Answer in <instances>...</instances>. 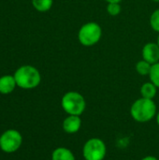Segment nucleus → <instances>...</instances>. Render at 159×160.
I'll use <instances>...</instances> for the list:
<instances>
[{
	"label": "nucleus",
	"instance_id": "8",
	"mask_svg": "<svg viewBox=\"0 0 159 160\" xmlns=\"http://www.w3.org/2000/svg\"><path fill=\"white\" fill-rule=\"evenodd\" d=\"M63 130L67 134H75L82 128V118L78 115H67L62 124Z\"/></svg>",
	"mask_w": 159,
	"mask_h": 160
},
{
	"label": "nucleus",
	"instance_id": "2",
	"mask_svg": "<svg viewBox=\"0 0 159 160\" xmlns=\"http://www.w3.org/2000/svg\"><path fill=\"white\" fill-rule=\"evenodd\" d=\"M157 113V107L154 99L140 98L136 99L130 107V115L138 123H147Z\"/></svg>",
	"mask_w": 159,
	"mask_h": 160
},
{
	"label": "nucleus",
	"instance_id": "10",
	"mask_svg": "<svg viewBox=\"0 0 159 160\" xmlns=\"http://www.w3.org/2000/svg\"><path fill=\"white\" fill-rule=\"evenodd\" d=\"M52 160H76L73 152L67 147H57L52 153Z\"/></svg>",
	"mask_w": 159,
	"mask_h": 160
},
{
	"label": "nucleus",
	"instance_id": "9",
	"mask_svg": "<svg viewBox=\"0 0 159 160\" xmlns=\"http://www.w3.org/2000/svg\"><path fill=\"white\" fill-rule=\"evenodd\" d=\"M16 87L17 83L13 75L7 74L0 77V94L9 95L15 90Z\"/></svg>",
	"mask_w": 159,
	"mask_h": 160
},
{
	"label": "nucleus",
	"instance_id": "18",
	"mask_svg": "<svg viewBox=\"0 0 159 160\" xmlns=\"http://www.w3.org/2000/svg\"><path fill=\"white\" fill-rule=\"evenodd\" d=\"M107 3H121L122 0H104Z\"/></svg>",
	"mask_w": 159,
	"mask_h": 160
},
{
	"label": "nucleus",
	"instance_id": "12",
	"mask_svg": "<svg viewBox=\"0 0 159 160\" xmlns=\"http://www.w3.org/2000/svg\"><path fill=\"white\" fill-rule=\"evenodd\" d=\"M33 8L38 12H47L49 11L52 5L53 0H31Z\"/></svg>",
	"mask_w": 159,
	"mask_h": 160
},
{
	"label": "nucleus",
	"instance_id": "14",
	"mask_svg": "<svg viewBox=\"0 0 159 160\" xmlns=\"http://www.w3.org/2000/svg\"><path fill=\"white\" fill-rule=\"evenodd\" d=\"M150 82H152L159 89V62L152 65L151 71L149 73Z\"/></svg>",
	"mask_w": 159,
	"mask_h": 160
},
{
	"label": "nucleus",
	"instance_id": "7",
	"mask_svg": "<svg viewBox=\"0 0 159 160\" xmlns=\"http://www.w3.org/2000/svg\"><path fill=\"white\" fill-rule=\"evenodd\" d=\"M142 59L149 62L151 65L159 62V45L157 42L146 43L142 51Z\"/></svg>",
	"mask_w": 159,
	"mask_h": 160
},
{
	"label": "nucleus",
	"instance_id": "11",
	"mask_svg": "<svg viewBox=\"0 0 159 160\" xmlns=\"http://www.w3.org/2000/svg\"><path fill=\"white\" fill-rule=\"evenodd\" d=\"M157 89L158 88L152 82H145L141 86V89H140L141 97L144 98H148V99H154L155 97L157 96Z\"/></svg>",
	"mask_w": 159,
	"mask_h": 160
},
{
	"label": "nucleus",
	"instance_id": "1",
	"mask_svg": "<svg viewBox=\"0 0 159 160\" xmlns=\"http://www.w3.org/2000/svg\"><path fill=\"white\" fill-rule=\"evenodd\" d=\"M17 87L23 90L37 88L41 82V74L39 70L32 65H22L19 67L13 74Z\"/></svg>",
	"mask_w": 159,
	"mask_h": 160
},
{
	"label": "nucleus",
	"instance_id": "3",
	"mask_svg": "<svg viewBox=\"0 0 159 160\" xmlns=\"http://www.w3.org/2000/svg\"><path fill=\"white\" fill-rule=\"evenodd\" d=\"M61 107L67 115L81 116L86 109V101L81 93L68 91L61 98Z\"/></svg>",
	"mask_w": 159,
	"mask_h": 160
},
{
	"label": "nucleus",
	"instance_id": "13",
	"mask_svg": "<svg viewBox=\"0 0 159 160\" xmlns=\"http://www.w3.org/2000/svg\"><path fill=\"white\" fill-rule=\"evenodd\" d=\"M151 68H152V65L149 62H147V61H145L143 59L137 62V64L135 66L136 71L141 76H149V73L151 71Z\"/></svg>",
	"mask_w": 159,
	"mask_h": 160
},
{
	"label": "nucleus",
	"instance_id": "16",
	"mask_svg": "<svg viewBox=\"0 0 159 160\" xmlns=\"http://www.w3.org/2000/svg\"><path fill=\"white\" fill-rule=\"evenodd\" d=\"M150 26L155 31L159 33V8L156 9L150 17Z\"/></svg>",
	"mask_w": 159,
	"mask_h": 160
},
{
	"label": "nucleus",
	"instance_id": "17",
	"mask_svg": "<svg viewBox=\"0 0 159 160\" xmlns=\"http://www.w3.org/2000/svg\"><path fill=\"white\" fill-rule=\"evenodd\" d=\"M142 160H159L157 158L154 157V156H147L145 158H143Z\"/></svg>",
	"mask_w": 159,
	"mask_h": 160
},
{
	"label": "nucleus",
	"instance_id": "4",
	"mask_svg": "<svg viewBox=\"0 0 159 160\" xmlns=\"http://www.w3.org/2000/svg\"><path fill=\"white\" fill-rule=\"evenodd\" d=\"M102 38V28L96 22H88L81 26L78 32L79 42L84 47H92Z\"/></svg>",
	"mask_w": 159,
	"mask_h": 160
},
{
	"label": "nucleus",
	"instance_id": "5",
	"mask_svg": "<svg viewBox=\"0 0 159 160\" xmlns=\"http://www.w3.org/2000/svg\"><path fill=\"white\" fill-rule=\"evenodd\" d=\"M107 155V146L103 140L91 138L85 142L82 147L84 160H103Z\"/></svg>",
	"mask_w": 159,
	"mask_h": 160
},
{
	"label": "nucleus",
	"instance_id": "19",
	"mask_svg": "<svg viewBox=\"0 0 159 160\" xmlns=\"http://www.w3.org/2000/svg\"><path fill=\"white\" fill-rule=\"evenodd\" d=\"M156 120H157V126L159 127V111L157 112V115H156Z\"/></svg>",
	"mask_w": 159,
	"mask_h": 160
},
{
	"label": "nucleus",
	"instance_id": "6",
	"mask_svg": "<svg viewBox=\"0 0 159 160\" xmlns=\"http://www.w3.org/2000/svg\"><path fill=\"white\" fill-rule=\"evenodd\" d=\"M22 143V136L17 129H7L0 135V149L6 154L17 152Z\"/></svg>",
	"mask_w": 159,
	"mask_h": 160
},
{
	"label": "nucleus",
	"instance_id": "20",
	"mask_svg": "<svg viewBox=\"0 0 159 160\" xmlns=\"http://www.w3.org/2000/svg\"><path fill=\"white\" fill-rule=\"evenodd\" d=\"M151 1H153V2H156V3H157V2H159V0H151Z\"/></svg>",
	"mask_w": 159,
	"mask_h": 160
},
{
	"label": "nucleus",
	"instance_id": "15",
	"mask_svg": "<svg viewBox=\"0 0 159 160\" xmlns=\"http://www.w3.org/2000/svg\"><path fill=\"white\" fill-rule=\"evenodd\" d=\"M121 11V3H107V12L111 16H118Z\"/></svg>",
	"mask_w": 159,
	"mask_h": 160
},
{
	"label": "nucleus",
	"instance_id": "21",
	"mask_svg": "<svg viewBox=\"0 0 159 160\" xmlns=\"http://www.w3.org/2000/svg\"><path fill=\"white\" fill-rule=\"evenodd\" d=\"M157 43L159 45V35H158V38H157Z\"/></svg>",
	"mask_w": 159,
	"mask_h": 160
}]
</instances>
